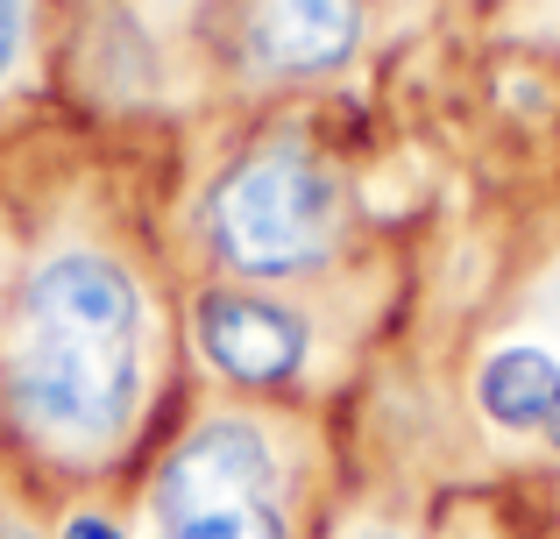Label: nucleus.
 <instances>
[{
  "label": "nucleus",
  "instance_id": "obj_1",
  "mask_svg": "<svg viewBox=\"0 0 560 539\" xmlns=\"http://www.w3.org/2000/svg\"><path fill=\"white\" fill-rule=\"evenodd\" d=\"M178 298L114 221L43 235L0 291V447L28 490L100 497L164 441L178 384Z\"/></svg>",
  "mask_w": 560,
  "mask_h": 539
},
{
  "label": "nucleus",
  "instance_id": "obj_2",
  "mask_svg": "<svg viewBox=\"0 0 560 539\" xmlns=\"http://www.w3.org/2000/svg\"><path fill=\"white\" fill-rule=\"evenodd\" d=\"M178 256L220 284H319L376 256V227L327 99L242 107L178 199Z\"/></svg>",
  "mask_w": 560,
  "mask_h": 539
},
{
  "label": "nucleus",
  "instance_id": "obj_3",
  "mask_svg": "<svg viewBox=\"0 0 560 539\" xmlns=\"http://www.w3.org/2000/svg\"><path fill=\"white\" fill-rule=\"evenodd\" d=\"M327 412L199 390L136 469V539H327L341 512Z\"/></svg>",
  "mask_w": 560,
  "mask_h": 539
},
{
  "label": "nucleus",
  "instance_id": "obj_4",
  "mask_svg": "<svg viewBox=\"0 0 560 539\" xmlns=\"http://www.w3.org/2000/svg\"><path fill=\"white\" fill-rule=\"evenodd\" d=\"M390 256L319 277V284H220L185 277L178 291V341L206 390L256 405H305L327 412L370 370L383 327L397 313Z\"/></svg>",
  "mask_w": 560,
  "mask_h": 539
},
{
  "label": "nucleus",
  "instance_id": "obj_5",
  "mask_svg": "<svg viewBox=\"0 0 560 539\" xmlns=\"http://www.w3.org/2000/svg\"><path fill=\"white\" fill-rule=\"evenodd\" d=\"M376 43V0H206V65L234 107L327 99Z\"/></svg>",
  "mask_w": 560,
  "mask_h": 539
},
{
  "label": "nucleus",
  "instance_id": "obj_6",
  "mask_svg": "<svg viewBox=\"0 0 560 539\" xmlns=\"http://www.w3.org/2000/svg\"><path fill=\"white\" fill-rule=\"evenodd\" d=\"M462 398L476 433L560 461V341L533 327H497L476 341L462 370Z\"/></svg>",
  "mask_w": 560,
  "mask_h": 539
},
{
  "label": "nucleus",
  "instance_id": "obj_7",
  "mask_svg": "<svg viewBox=\"0 0 560 539\" xmlns=\"http://www.w3.org/2000/svg\"><path fill=\"white\" fill-rule=\"evenodd\" d=\"M482 43L504 57H539V65H560V0H504V8L476 14Z\"/></svg>",
  "mask_w": 560,
  "mask_h": 539
},
{
  "label": "nucleus",
  "instance_id": "obj_8",
  "mask_svg": "<svg viewBox=\"0 0 560 539\" xmlns=\"http://www.w3.org/2000/svg\"><path fill=\"white\" fill-rule=\"evenodd\" d=\"M50 57V0H0V99L36 85Z\"/></svg>",
  "mask_w": 560,
  "mask_h": 539
},
{
  "label": "nucleus",
  "instance_id": "obj_9",
  "mask_svg": "<svg viewBox=\"0 0 560 539\" xmlns=\"http://www.w3.org/2000/svg\"><path fill=\"white\" fill-rule=\"evenodd\" d=\"M327 539H433V526L425 518H411L405 504L390 497H370V490H348L341 512H334Z\"/></svg>",
  "mask_w": 560,
  "mask_h": 539
},
{
  "label": "nucleus",
  "instance_id": "obj_10",
  "mask_svg": "<svg viewBox=\"0 0 560 539\" xmlns=\"http://www.w3.org/2000/svg\"><path fill=\"white\" fill-rule=\"evenodd\" d=\"M497 327H533V333H553L560 341V242L525 270L518 284V319H497Z\"/></svg>",
  "mask_w": 560,
  "mask_h": 539
},
{
  "label": "nucleus",
  "instance_id": "obj_11",
  "mask_svg": "<svg viewBox=\"0 0 560 539\" xmlns=\"http://www.w3.org/2000/svg\"><path fill=\"white\" fill-rule=\"evenodd\" d=\"M50 539H136V518L107 497H65L50 512Z\"/></svg>",
  "mask_w": 560,
  "mask_h": 539
},
{
  "label": "nucleus",
  "instance_id": "obj_12",
  "mask_svg": "<svg viewBox=\"0 0 560 539\" xmlns=\"http://www.w3.org/2000/svg\"><path fill=\"white\" fill-rule=\"evenodd\" d=\"M0 539H50V518L28 483H0Z\"/></svg>",
  "mask_w": 560,
  "mask_h": 539
},
{
  "label": "nucleus",
  "instance_id": "obj_13",
  "mask_svg": "<svg viewBox=\"0 0 560 539\" xmlns=\"http://www.w3.org/2000/svg\"><path fill=\"white\" fill-rule=\"evenodd\" d=\"M462 8H476V14H490V8H504V0H462Z\"/></svg>",
  "mask_w": 560,
  "mask_h": 539
},
{
  "label": "nucleus",
  "instance_id": "obj_14",
  "mask_svg": "<svg viewBox=\"0 0 560 539\" xmlns=\"http://www.w3.org/2000/svg\"><path fill=\"white\" fill-rule=\"evenodd\" d=\"M553 164H560V114H553Z\"/></svg>",
  "mask_w": 560,
  "mask_h": 539
}]
</instances>
